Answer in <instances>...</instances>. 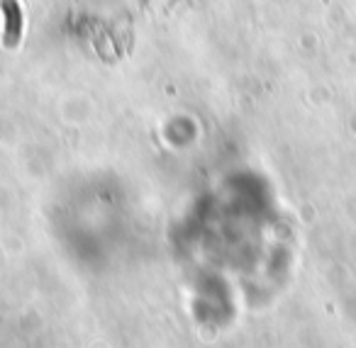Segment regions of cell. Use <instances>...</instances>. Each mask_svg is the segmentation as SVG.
Returning <instances> with one entry per match:
<instances>
[{"mask_svg":"<svg viewBox=\"0 0 356 348\" xmlns=\"http://www.w3.org/2000/svg\"><path fill=\"white\" fill-rule=\"evenodd\" d=\"M0 13H3V44L8 49H17L22 42L25 30V17L17 0H0Z\"/></svg>","mask_w":356,"mask_h":348,"instance_id":"cell-1","label":"cell"}]
</instances>
